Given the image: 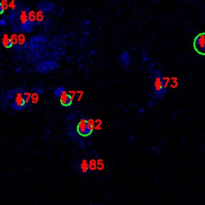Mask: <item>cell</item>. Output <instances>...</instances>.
Masks as SVG:
<instances>
[{"label": "cell", "mask_w": 205, "mask_h": 205, "mask_svg": "<svg viewBox=\"0 0 205 205\" xmlns=\"http://www.w3.org/2000/svg\"><path fill=\"white\" fill-rule=\"evenodd\" d=\"M18 39H19V44L24 43V42H25V36L23 35L22 34H21L19 35H18Z\"/></svg>", "instance_id": "obj_17"}, {"label": "cell", "mask_w": 205, "mask_h": 205, "mask_svg": "<svg viewBox=\"0 0 205 205\" xmlns=\"http://www.w3.org/2000/svg\"><path fill=\"white\" fill-rule=\"evenodd\" d=\"M6 24V21L5 19H0V26H5Z\"/></svg>", "instance_id": "obj_20"}, {"label": "cell", "mask_w": 205, "mask_h": 205, "mask_svg": "<svg viewBox=\"0 0 205 205\" xmlns=\"http://www.w3.org/2000/svg\"><path fill=\"white\" fill-rule=\"evenodd\" d=\"M103 167H104V165L102 164V161L101 160H99L97 161V168L100 170H102L103 169Z\"/></svg>", "instance_id": "obj_19"}, {"label": "cell", "mask_w": 205, "mask_h": 205, "mask_svg": "<svg viewBox=\"0 0 205 205\" xmlns=\"http://www.w3.org/2000/svg\"><path fill=\"white\" fill-rule=\"evenodd\" d=\"M147 72L151 80L152 95L148 102V107L152 108L160 100H163L167 93V79L163 75L162 69L157 67L155 62L151 60L147 64Z\"/></svg>", "instance_id": "obj_1"}, {"label": "cell", "mask_w": 205, "mask_h": 205, "mask_svg": "<svg viewBox=\"0 0 205 205\" xmlns=\"http://www.w3.org/2000/svg\"><path fill=\"white\" fill-rule=\"evenodd\" d=\"M118 61L121 66L123 68H127L130 66L131 63V59L130 53L128 51H123L122 52L120 53L118 57Z\"/></svg>", "instance_id": "obj_5"}, {"label": "cell", "mask_w": 205, "mask_h": 205, "mask_svg": "<svg viewBox=\"0 0 205 205\" xmlns=\"http://www.w3.org/2000/svg\"><path fill=\"white\" fill-rule=\"evenodd\" d=\"M89 168L91 171H94L97 168V161L95 160H91L89 161Z\"/></svg>", "instance_id": "obj_13"}, {"label": "cell", "mask_w": 205, "mask_h": 205, "mask_svg": "<svg viewBox=\"0 0 205 205\" xmlns=\"http://www.w3.org/2000/svg\"><path fill=\"white\" fill-rule=\"evenodd\" d=\"M192 46L197 54L205 56V32H200L196 35L193 39Z\"/></svg>", "instance_id": "obj_3"}, {"label": "cell", "mask_w": 205, "mask_h": 205, "mask_svg": "<svg viewBox=\"0 0 205 205\" xmlns=\"http://www.w3.org/2000/svg\"><path fill=\"white\" fill-rule=\"evenodd\" d=\"M44 19V14H43V11L39 10L37 11L36 13V21L38 22H42Z\"/></svg>", "instance_id": "obj_12"}, {"label": "cell", "mask_w": 205, "mask_h": 205, "mask_svg": "<svg viewBox=\"0 0 205 205\" xmlns=\"http://www.w3.org/2000/svg\"><path fill=\"white\" fill-rule=\"evenodd\" d=\"M4 99L10 102V107L13 110L21 111L31 102V94L22 89H12L6 93Z\"/></svg>", "instance_id": "obj_2"}, {"label": "cell", "mask_w": 205, "mask_h": 205, "mask_svg": "<svg viewBox=\"0 0 205 205\" xmlns=\"http://www.w3.org/2000/svg\"><path fill=\"white\" fill-rule=\"evenodd\" d=\"M28 18L31 22L35 23L36 20V13L33 10H28Z\"/></svg>", "instance_id": "obj_11"}, {"label": "cell", "mask_w": 205, "mask_h": 205, "mask_svg": "<svg viewBox=\"0 0 205 205\" xmlns=\"http://www.w3.org/2000/svg\"><path fill=\"white\" fill-rule=\"evenodd\" d=\"M93 129L94 128L90 126L87 119H80L79 122L78 123L77 127H76L78 134L83 137H87V136L92 135V133L93 132Z\"/></svg>", "instance_id": "obj_4"}, {"label": "cell", "mask_w": 205, "mask_h": 205, "mask_svg": "<svg viewBox=\"0 0 205 205\" xmlns=\"http://www.w3.org/2000/svg\"><path fill=\"white\" fill-rule=\"evenodd\" d=\"M11 41H12V43H13V44H17L18 43H19V39H18V35H15V34H13L11 36Z\"/></svg>", "instance_id": "obj_15"}, {"label": "cell", "mask_w": 205, "mask_h": 205, "mask_svg": "<svg viewBox=\"0 0 205 205\" xmlns=\"http://www.w3.org/2000/svg\"><path fill=\"white\" fill-rule=\"evenodd\" d=\"M59 102H60L62 106H64L65 108H68V107L71 105L72 102H73L72 95L66 92L61 97L59 98Z\"/></svg>", "instance_id": "obj_6"}, {"label": "cell", "mask_w": 205, "mask_h": 205, "mask_svg": "<svg viewBox=\"0 0 205 205\" xmlns=\"http://www.w3.org/2000/svg\"><path fill=\"white\" fill-rule=\"evenodd\" d=\"M2 44L5 48H11L13 47V43L11 41V38L9 37V35L7 34H5L3 35V38H2Z\"/></svg>", "instance_id": "obj_8"}, {"label": "cell", "mask_w": 205, "mask_h": 205, "mask_svg": "<svg viewBox=\"0 0 205 205\" xmlns=\"http://www.w3.org/2000/svg\"><path fill=\"white\" fill-rule=\"evenodd\" d=\"M4 9H3V7L2 6V4H1V3H0V14H2L4 12Z\"/></svg>", "instance_id": "obj_21"}, {"label": "cell", "mask_w": 205, "mask_h": 205, "mask_svg": "<svg viewBox=\"0 0 205 205\" xmlns=\"http://www.w3.org/2000/svg\"><path fill=\"white\" fill-rule=\"evenodd\" d=\"M79 172L81 174H85V173H89L91 170L89 168V163L87 161V160H82L81 162L79 164Z\"/></svg>", "instance_id": "obj_7"}, {"label": "cell", "mask_w": 205, "mask_h": 205, "mask_svg": "<svg viewBox=\"0 0 205 205\" xmlns=\"http://www.w3.org/2000/svg\"><path fill=\"white\" fill-rule=\"evenodd\" d=\"M38 101H39V94H37L35 92V94L31 95V102L36 103Z\"/></svg>", "instance_id": "obj_14"}, {"label": "cell", "mask_w": 205, "mask_h": 205, "mask_svg": "<svg viewBox=\"0 0 205 205\" xmlns=\"http://www.w3.org/2000/svg\"><path fill=\"white\" fill-rule=\"evenodd\" d=\"M66 92H67V89H66L65 87L59 86L58 87H56V88L54 90L53 95H54V96H55L56 99H59Z\"/></svg>", "instance_id": "obj_9"}, {"label": "cell", "mask_w": 205, "mask_h": 205, "mask_svg": "<svg viewBox=\"0 0 205 205\" xmlns=\"http://www.w3.org/2000/svg\"><path fill=\"white\" fill-rule=\"evenodd\" d=\"M9 7L12 10H14L16 8V3H15V1L14 0H11L10 3H9Z\"/></svg>", "instance_id": "obj_18"}, {"label": "cell", "mask_w": 205, "mask_h": 205, "mask_svg": "<svg viewBox=\"0 0 205 205\" xmlns=\"http://www.w3.org/2000/svg\"><path fill=\"white\" fill-rule=\"evenodd\" d=\"M38 7L41 11H47L49 10H52L53 4L52 3H48L47 2H43V3H39V4L38 5Z\"/></svg>", "instance_id": "obj_10"}, {"label": "cell", "mask_w": 205, "mask_h": 205, "mask_svg": "<svg viewBox=\"0 0 205 205\" xmlns=\"http://www.w3.org/2000/svg\"><path fill=\"white\" fill-rule=\"evenodd\" d=\"M1 4H2V6H3L4 10H6L9 7V3L7 0H2Z\"/></svg>", "instance_id": "obj_16"}]
</instances>
